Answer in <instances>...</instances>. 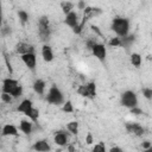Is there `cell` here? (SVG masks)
Instances as JSON below:
<instances>
[{"mask_svg": "<svg viewBox=\"0 0 152 152\" xmlns=\"http://www.w3.org/2000/svg\"><path fill=\"white\" fill-rule=\"evenodd\" d=\"M142 147L147 150V148H150V147H151V145H150V142H148V141H145V142H142Z\"/></svg>", "mask_w": 152, "mask_h": 152, "instance_id": "4dcf8cb0", "label": "cell"}, {"mask_svg": "<svg viewBox=\"0 0 152 152\" xmlns=\"http://www.w3.org/2000/svg\"><path fill=\"white\" fill-rule=\"evenodd\" d=\"M21 59L26 64V66H28L30 69H34V66H36V56H34L33 52L24 53L21 56Z\"/></svg>", "mask_w": 152, "mask_h": 152, "instance_id": "8992f818", "label": "cell"}, {"mask_svg": "<svg viewBox=\"0 0 152 152\" xmlns=\"http://www.w3.org/2000/svg\"><path fill=\"white\" fill-rule=\"evenodd\" d=\"M109 45L110 46H119V45H121V40L119 38H113L109 40Z\"/></svg>", "mask_w": 152, "mask_h": 152, "instance_id": "484cf974", "label": "cell"}, {"mask_svg": "<svg viewBox=\"0 0 152 152\" xmlns=\"http://www.w3.org/2000/svg\"><path fill=\"white\" fill-rule=\"evenodd\" d=\"M32 121H37V119H38V116H39V112H38V109H36V108H32L27 114H26Z\"/></svg>", "mask_w": 152, "mask_h": 152, "instance_id": "d6986e66", "label": "cell"}, {"mask_svg": "<svg viewBox=\"0 0 152 152\" xmlns=\"http://www.w3.org/2000/svg\"><path fill=\"white\" fill-rule=\"evenodd\" d=\"M2 135H18V131L13 125H6L2 128Z\"/></svg>", "mask_w": 152, "mask_h": 152, "instance_id": "9a60e30c", "label": "cell"}, {"mask_svg": "<svg viewBox=\"0 0 152 152\" xmlns=\"http://www.w3.org/2000/svg\"><path fill=\"white\" fill-rule=\"evenodd\" d=\"M137 96L133 91H125L122 95H121V104H124L125 107H129V108H133L137 106Z\"/></svg>", "mask_w": 152, "mask_h": 152, "instance_id": "3957f363", "label": "cell"}, {"mask_svg": "<svg viewBox=\"0 0 152 152\" xmlns=\"http://www.w3.org/2000/svg\"><path fill=\"white\" fill-rule=\"evenodd\" d=\"M142 94L146 99H152V89L145 88V89H142Z\"/></svg>", "mask_w": 152, "mask_h": 152, "instance_id": "d4e9b609", "label": "cell"}, {"mask_svg": "<svg viewBox=\"0 0 152 152\" xmlns=\"http://www.w3.org/2000/svg\"><path fill=\"white\" fill-rule=\"evenodd\" d=\"M33 150L44 152V151H49V150H50V146H49V144H48L45 140H39V141H37V142L33 145Z\"/></svg>", "mask_w": 152, "mask_h": 152, "instance_id": "5bb4252c", "label": "cell"}, {"mask_svg": "<svg viewBox=\"0 0 152 152\" xmlns=\"http://www.w3.org/2000/svg\"><path fill=\"white\" fill-rule=\"evenodd\" d=\"M33 107H32V102L30 101V100H24L20 104H19V107H18V110L19 112H23V113H25V115L32 109Z\"/></svg>", "mask_w": 152, "mask_h": 152, "instance_id": "7c38bea8", "label": "cell"}, {"mask_svg": "<svg viewBox=\"0 0 152 152\" xmlns=\"http://www.w3.org/2000/svg\"><path fill=\"white\" fill-rule=\"evenodd\" d=\"M131 62H132V64H133L134 66L139 68L140 64H141V56H140L139 53H133V55L131 56Z\"/></svg>", "mask_w": 152, "mask_h": 152, "instance_id": "ac0fdd59", "label": "cell"}, {"mask_svg": "<svg viewBox=\"0 0 152 152\" xmlns=\"http://www.w3.org/2000/svg\"><path fill=\"white\" fill-rule=\"evenodd\" d=\"M63 112H66V113H71L72 110H74V108H72V104H71V102L70 101H66L64 104H63Z\"/></svg>", "mask_w": 152, "mask_h": 152, "instance_id": "7402d4cb", "label": "cell"}, {"mask_svg": "<svg viewBox=\"0 0 152 152\" xmlns=\"http://www.w3.org/2000/svg\"><path fill=\"white\" fill-rule=\"evenodd\" d=\"M1 99H2V101L4 102H7V103H10L11 101H12V95L11 94H8V93H2V95H1Z\"/></svg>", "mask_w": 152, "mask_h": 152, "instance_id": "cb8c5ba5", "label": "cell"}, {"mask_svg": "<svg viewBox=\"0 0 152 152\" xmlns=\"http://www.w3.org/2000/svg\"><path fill=\"white\" fill-rule=\"evenodd\" d=\"M131 112H132V114H135V115L142 114V110H141V109H139V108H137V107H133V108H131Z\"/></svg>", "mask_w": 152, "mask_h": 152, "instance_id": "4316f807", "label": "cell"}, {"mask_svg": "<svg viewBox=\"0 0 152 152\" xmlns=\"http://www.w3.org/2000/svg\"><path fill=\"white\" fill-rule=\"evenodd\" d=\"M42 55H43V58L45 62H51L53 59V53H52V50L50 46L48 45H44L43 49H42Z\"/></svg>", "mask_w": 152, "mask_h": 152, "instance_id": "8fae6325", "label": "cell"}, {"mask_svg": "<svg viewBox=\"0 0 152 152\" xmlns=\"http://www.w3.org/2000/svg\"><path fill=\"white\" fill-rule=\"evenodd\" d=\"M110 151H112V152H121V148H119V147H113V148H110Z\"/></svg>", "mask_w": 152, "mask_h": 152, "instance_id": "d6a6232c", "label": "cell"}, {"mask_svg": "<svg viewBox=\"0 0 152 152\" xmlns=\"http://www.w3.org/2000/svg\"><path fill=\"white\" fill-rule=\"evenodd\" d=\"M126 128H127L128 132H131V133H133V134H135V135H138V137H140V135L144 134V128H142L139 124L128 122V124H126Z\"/></svg>", "mask_w": 152, "mask_h": 152, "instance_id": "52a82bcc", "label": "cell"}, {"mask_svg": "<svg viewBox=\"0 0 152 152\" xmlns=\"http://www.w3.org/2000/svg\"><path fill=\"white\" fill-rule=\"evenodd\" d=\"M55 142L59 146H64L66 144V135L64 132H57L56 135H55Z\"/></svg>", "mask_w": 152, "mask_h": 152, "instance_id": "4fadbf2b", "label": "cell"}, {"mask_svg": "<svg viewBox=\"0 0 152 152\" xmlns=\"http://www.w3.org/2000/svg\"><path fill=\"white\" fill-rule=\"evenodd\" d=\"M86 142H87V144H91V142H93V137H91L90 133H88V135H87V138H86Z\"/></svg>", "mask_w": 152, "mask_h": 152, "instance_id": "f1b7e54d", "label": "cell"}, {"mask_svg": "<svg viewBox=\"0 0 152 152\" xmlns=\"http://www.w3.org/2000/svg\"><path fill=\"white\" fill-rule=\"evenodd\" d=\"M93 150H94V151H100V152H104V150H106V148H104V146H103L102 144H99V145H96V146H95V147H94Z\"/></svg>", "mask_w": 152, "mask_h": 152, "instance_id": "83f0119b", "label": "cell"}, {"mask_svg": "<svg viewBox=\"0 0 152 152\" xmlns=\"http://www.w3.org/2000/svg\"><path fill=\"white\" fill-rule=\"evenodd\" d=\"M128 20L125 19V18H115L112 23V28L113 31L120 36V37H126L127 36V32H128Z\"/></svg>", "mask_w": 152, "mask_h": 152, "instance_id": "6da1fadb", "label": "cell"}, {"mask_svg": "<svg viewBox=\"0 0 152 152\" xmlns=\"http://www.w3.org/2000/svg\"><path fill=\"white\" fill-rule=\"evenodd\" d=\"M19 84H18V82L15 81V80H12V78H6L5 81H4V87H2V90L5 91V93H8V94H11L14 89H15V87H18Z\"/></svg>", "mask_w": 152, "mask_h": 152, "instance_id": "ba28073f", "label": "cell"}, {"mask_svg": "<svg viewBox=\"0 0 152 152\" xmlns=\"http://www.w3.org/2000/svg\"><path fill=\"white\" fill-rule=\"evenodd\" d=\"M91 30H93L94 32H96L99 36H101V32H100V30H99V27H97V26H94V25H91Z\"/></svg>", "mask_w": 152, "mask_h": 152, "instance_id": "f546056e", "label": "cell"}, {"mask_svg": "<svg viewBox=\"0 0 152 152\" xmlns=\"http://www.w3.org/2000/svg\"><path fill=\"white\" fill-rule=\"evenodd\" d=\"M20 129L25 133V134H30L32 131V124L27 120H21L20 121Z\"/></svg>", "mask_w": 152, "mask_h": 152, "instance_id": "2e32d148", "label": "cell"}, {"mask_svg": "<svg viewBox=\"0 0 152 152\" xmlns=\"http://www.w3.org/2000/svg\"><path fill=\"white\" fill-rule=\"evenodd\" d=\"M33 89H34V91L37 94H43L44 93V89H45V83L42 80H37L33 83Z\"/></svg>", "mask_w": 152, "mask_h": 152, "instance_id": "e0dca14e", "label": "cell"}, {"mask_svg": "<svg viewBox=\"0 0 152 152\" xmlns=\"http://www.w3.org/2000/svg\"><path fill=\"white\" fill-rule=\"evenodd\" d=\"M65 24L74 28V27L78 24V20H77V15H76V13H74V12L68 13V14H66V18H65Z\"/></svg>", "mask_w": 152, "mask_h": 152, "instance_id": "9c48e42d", "label": "cell"}, {"mask_svg": "<svg viewBox=\"0 0 152 152\" xmlns=\"http://www.w3.org/2000/svg\"><path fill=\"white\" fill-rule=\"evenodd\" d=\"M18 15H19V19L21 20L23 24H25V23L27 21V19H28V14H27L25 11H20V12L18 13Z\"/></svg>", "mask_w": 152, "mask_h": 152, "instance_id": "603a6c76", "label": "cell"}, {"mask_svg": "<svg viewBox=\"0 0 152 152\" xmlns=\"http://www.w3.org/2000/svg\"><path fill=\"white\" fill-rule=\"evenodd\" d=\"M38 27H39V36L42 37V39H48L49 34H50V26H49V19L46 17H42L39 19L38 23Z\"/></svg>", "mask_w": 152, "mask_h": 152, "instance_id": "277c9868", "label": "cell"}, {"mask_svg": "<svg viewBox=\"0 0 152 152\" xmlns=\"http://www.w3.org/2000/svg\"><path fill=\"white\" fill-rule=\"evenodd\" d=\"M72 6H74V5H72L71 2H69V1H64V2H62V10H63V12H64L65 14H68V13L71 12Z\"/></svg>", "mask_w": 152, "mask_h": 152, "instance_id": "ffe728a7", "label": "cell"}, {"mask_svg": "<svg viewBox=\"0 0 152 152\" xmlns=\"http://www.w3.org/2000/svg\"><path fill=\"white\" fill-rule=\"evenodd\" d=\"M46 100H48L50 103L59 104V103H62V102H63V94L61 93V90H59L56 86H53V87L50 89V91H49V94H48Z\"/></svg>", "mask_w": 152, "mask_h": 152, "instance_id": "7a4b0ae2", "label": "cell"}, {"mask_svg": "<svg viewBox=\"0 0 152 152\" xmlns=\"http://www.w3.org/2000/svg\"><path fill=\"white\" fill-rule=\"evenodd\" d=\"M17 52L24 55V53H28V52H33V48L30 44L26 43H19L17 44Z\"/></svg>", "mask_w": 152, "mask_h": 152, "instance_id": "30bf717a", "label": "cell"}, {"mask_svg": "<svg viewBox=\"0 0 152 152\" xmlns=\"http://www.w3.org/2000/svg\"><path fill=\"white\" fill-rule=\"evenodd\" d=\"M91 51H93V53H94V56L99 59V61H101V62H103L104 61V58H106V48L102 45V44H94V46L91 48Z\"/></svg>", "mask_w": 152, "mask_h": 152, "instance_id": "5b68a950", "label": "cell"}, {"mask_svg": "<svg viewBox=\"0 0 152 152\" xmlns=\"http://www.w3.org/2000/svg\"><path fill=\"white\" fill-rule=\"evenodd\" d=\"M68 129H69L71 133L76 134L77 131H78V124H77L76 121H71V122H69V124H68Z\"/></svg>", "mask_w": 152, "mask_h": 152, "instance_id": "44dd1931", "label": "cell"}, {"mask_svg": "<svg viewBox=\"0 0 152 152\" xmlns=\"http://www.w3.org/2000/svg\"><path fill=\"white\" fill-rule=\"evenodd\" d=\"M78 7H80L81 10H84V8H86V6H84V2H83L82 0L80 1V4H78Z\"/></svg>", "mask_w": 152, "mask_h": 152, "instance_id": "1f68e13d", "label": "cell"}]
</instances>
